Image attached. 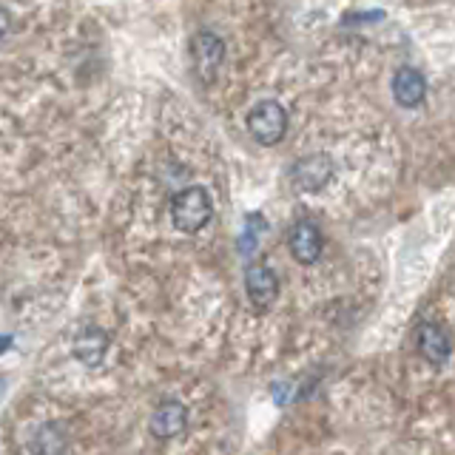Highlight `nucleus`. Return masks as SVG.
<instances>
[{"instance_id":"3","label":"nucleus","mask_w":455,"mask_h":455,"mask_svg":"<svg viewBox=\"0 0 455 455\" xmlns=\"http://www.w3.org/2000/svg\"><path fill=\"white\" fill-rule=\"evenodd\" d=\"M191 63L199 80L213 83L225 63V40L211 28H199L191 37Z\"/></svg>"},{"instance_id":"10","label":"nucleus","mask_w":455,"mask_h":455,"mask_svg":"<svg viewBox=\"0 0 455 455\" xmlns=\"http://www.w3.org/2000/svg\"><path fill=\"white\" fill-rule=\"evenodd\" d=\"M390 89H393V100L402 108H416L424 103V97H427V80L419 68H410V66H402L393 75V83H390Z\"/></svg>"},{"instance_id":"1","label":"nucleus","mask_w":455,"mask_h":455,"mask_svg":"<svg viewBox=\"0 0 455 455\" xmlns=\"http://www.w3.org/2000/svg\"><path fill=\"white\" fill-rule=\"evenodd\" d=\"M213 220V199L203 185H191L171 196V222L182 234H199Z\"/></svg>"},{"instance_id":"4","label":"nucleus","mask_w":455,"mask_h":455,"mask_svg":"<svg viewBox=\"0 0 455 455\" xmlns=\"http://www.w3.org/2000/svg\"><path fill=\"white\" fill-rule=\"evenodd\" d=\"M288 248H291V256H293L299 265L319 262L322 248H324L322 228L313 222V220H299V222H293V228L288 231Z\"/></svg>"},{"instance_id":"9","label":"nucleus","mask_w":455,"mask_h":455,"mask_svg":"<svg viewBox=\"0 0 455 455\" xmlns=\"http://www.w3.org/2000/svg\"><path fill=\"white\" fill-rule=\"evenodd\" d=\"M108 345H111V336L103 331V327L97 324H85L83 331L75 336V359L85 367H100L108 353Z\"/></svg>"},{"instance_id":"2","label":"nucleus","mask_w":455,"mask_h":455,"mask_svg":"<svg viewBox=\"0 0 455 455\" xmlns=\"http://www.w3.org/2000/svg\"><path fill=\"white\" fill-rule=\"evenodd\" d=\"M288 111L276 100H259L248 111V132L259 146H276L288 134Z\"/></svg>"},{"instance_id":"7","label":"nucleus","mask_w":455,"mask_h":455,"mask_svg":"<svg viewBox=\"0 0 455 455\" xmlns=\"http://www.w3.org/2000/svg\"><path fill=\"white\" fill-rule=\"evenodd\" d=\"M416 347L424 362H430L435 367L450 362V336L447 331L433 319H424L416 327Z\"/></svg>"},{"instance_id":"6","label":"nucleus","mask_w":455,"mask_h":455,"mask_svg":"<svg viewBox=\"0 0 455 455\" xmlns=\"http://www.w3.org/2000/svg\"><path fill=\"white\" fill-rule=\"evenodd\" d=\"M245 293L251 305L270 307L279 296V276L267 262H251L245 267Z\"/></svg>"},{"instance_id":"8","label":"nucleus","mask_w":455,"mask_h":455,"mask_svg":"<svg viewBox=\"0 0 455 455\" xmlns=\"http://www.w3.org/2000/svg\"><path fill=\"white\" fill-rule=\"evenodd\" d=\"M148 430L154 438L168 441V438H177L188 430V407L182 402H163L156 404V410L151 412L148 419Z\"/></svg>"},{"instance_id":"12","label":"nucleus","mask_w":455,"mask_h":455,"mask_svg":"<svg viewBox=\"0 0 455 455\" xmlns=\"http://www.w3.org/2000/svg\"><path fill=\"white\" fill-rule=\"evenodd\" d=\"M9 28H12V14L4 6H0V40L9 35Z\"/></svg>"},{"instance_id":"11","label":"nucleus","mask_w":455,"mask_h":455,"mask_svg":"<svg viewBox=\"0 0 455 455\" xmlns=\"http://www.w3.org/2000/svg\"><path fill=\"white\" fill-rule=\"evenodd\" d=\"M63 424H43L32 438V455H63L68 444V433Z\"/></svg>"},{"instance_id":"5","label":"nucleus","mask_w":455,"mask_h":455,"mask_svg":"<svg viewBox=\"0 0 455 455\" xmlns=\"http://www.w3.org/2000/svg\"><path fill=\"white\" fill-rule=\"evenodd\" d=\"M291 180L299 191H322L333 180V160L327 154H307L291 168Z\"/></svg>"},{"instance_id":"13","label":"nucleus","mask_w":455,"mask_h":455,"mask_svg":"<svg viewBox=\"0 0 455 455\" xmlns=\"http://www.w3.org/2000/svg\"><path fill=\"white\" fill-rule=\"evenodd\" d=\"M12 347V336H0V353H6Z\"/></svg>"}]
</instances>
